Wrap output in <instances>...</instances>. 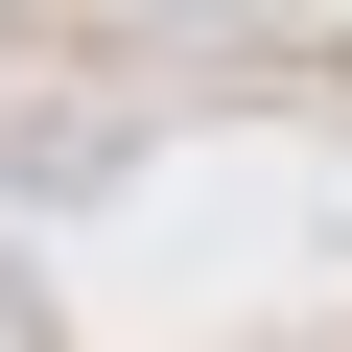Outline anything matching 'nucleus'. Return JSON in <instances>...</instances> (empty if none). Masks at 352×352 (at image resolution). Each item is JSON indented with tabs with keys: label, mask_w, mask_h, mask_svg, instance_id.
I'll use <instances>...</instances> for the list:
<instances>
[]
</instances>
